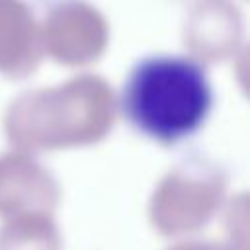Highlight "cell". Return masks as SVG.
Returning <instances> with one entry per match:
<instances>
[{
	"label": "cell",
	"mask_w": 250,
	"mask_h": 250,
	"mask_svg": "<svg viewBox=\"0 0 250 250\" xmlns=\"http://www.w3.org/2000/svg\"><path fill=\"white\" fill-rule=\"evenodd\" d=\"M119 105L123 117L141 135L162 145H176L205 125L213 107V86L197 61L152 55L129 70Z\"/></svg>",
	"instance_id": "6da1fadb"
}]
</instances>
